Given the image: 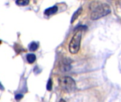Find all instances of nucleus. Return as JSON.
<instances>
[{
  "mask_svg": "<svg viewBox=\"0 0 121 102\" xmlns=\"http://www.w3.org/2000/svg\"><path fill=\"white\" fill-rule=\"evenodd\" d=\"M90 9L91 10V18L92 20H96L107 16L111 11L108 4L101 3H94L91 5Z\"/></svg>",
  "mask_w": 121,
  "mask_h": 102,
  "instance_id": "1",
  "label": "nucleus"
},
{
  "mask_svg": "<svg viewBox=\"0 0 121 102\" xmlns=\"http://www.w3.org/2000/svg\"><path fill=\"white\" fill-rule=\"evenodd\" d=\"M82 31L79 29L72 37L69 45V50L72 54H76L79 52L82 40Z\"/></svg>",
  "mask_w": 121,
  "mask_h": 102,
  "instance_id": "2",
  "label": "nucleus"
},
{
  "mask_svg": "<svg viewBox=\"0 0 121 102\" xmlns=\"http://www.w3.org/2000/svg\"><path fill=\"white\" fill-rule=\"evenodd\" d=\"M59 84L62 90L67 92H72L76 89L74 80L69 77H64L59 80Z\"/></svg>",
  "mask_w": 121,
  "mask_h": 102,
  "instance_id": "3",
  "label": "nucleus"
},
{
  "mask_svg": "<svg viewBox=\"0 0 121 102\" xmlns=\"http://www.w3.org/2000/svg\"><path fill=\"white\" fill-rule=\"evenodd\" d=\"M70 60L68 59H64L60 62V70L63 72H67L70 70Z\"/></svg>",
  "mask_w": 121,
  "mask_h": 102,
  "instance_id": "4",
  "label": "nucleus"
},
{
  "mask_svg": "<svg viewBox=\"0 0 121 102\" xmlns=\"http://www.w3.org/2000/svg\"><path fill=\"white\" fill-rule=\"evenodd\" d=\"M57 10H58L57 6H52V7L47 9L45 11V14L47 15V16H50V15H52V14L55 13L57 11Z\"/></svg>",
  "mask_w": 121,
  "mask_h": 102,
  "instance_id": "5",
  "label": "nucleus"
},
{
  "mask_svg": "<svg viewBox=\"0 0 121 102\" xmlns=\"http://www.w3.org/2000/svg\"><path fill=\"white\" fill-rule=\"evenodd\" d=\"M82 11V7H80L79 9H78V10H77V11H75V13L73 14V16H72V19H71V23H73L74 21L79 17V16L81 14Z\"/></svg>",
  "mask_w": 121,
  "mask_h": 102,
  "instance_id": "6",
  "label": "nucleus"
},
{
  "mask_svg": "<svg viewBox=\"0 0 121 102\" xmlns=\"http://www.w3.org/2000/svg\"><path fill=\"white\" fill-rule=\"evenodd\" d=\"M26 59H27V61L30 64H32V63H33L35 61L36 57H35V55L34 54H28L26 56Z\"/></svg>",
  "mask_w": 121,
  "mask_h": 102,
  "instance_id": "7",
  "label": "nucleus"
},
{
  "mask_svg": "<svg viewBox=\"0 0 121 102\" xmlns=\"http://www.w3.org/2000/svg\"><path fill=\"white\" fill-rule=\"evenodd\" d=\"M16 3L18 6H26L29 4V0H17Z\"/></svg>",
  "mask_w": 121,
  "mask_h": 102,
  "instance_id": "8",
  "label": "nucleus"
},
{
  "mask_svg": "<svg viewBox=\"0 0 121 102\" xmlns=\"http://www.w3.org/2000/svg\"><path fill=\"white\" fill-rule=\"evenodd\" d=\"M38 44H37L36 43H35V42H33V43H31L30 45L29 50H30V51L33 52V51H35V50L38 49Z\"/></svg>",
  "mask_w": 121,
  "mask_h": 102,
  "instance_id": "9",
  "label": "nucleus"
},
{
  "mask_svg": "<svg viewBox=\"0 0 121 102\" xmlns=\"http://www.w3.org/2000/svg\"><path fill=\"white\" fill-rule=\"evenodd\" d=\"M52 80L50 79L47 84V89L48 91H50L52 89Z\"/></svg>",
  "mask_w": 121,
  "mask_h": 102,
  "instance_id": "10",
  "label": "nucleus"
},
{
  "mask_svg": "<svg viewBox=\"0 0 121 102\" xmlns=\"http://www.w3.org/2000/svg\"><path fill=\"white\" fill-rule=\"evenodd\" d=\"M23 96L22 94H17V95L16 96V97H15V98H16V100H20L21 99H22V98H23Z\"/></svg>",
  "mask_w": 121,
  "mask_h": 102,
  "instance_id": "11",
  "label": "nucleus"
},
{
  "mask_svg": "<svg viewBox=\"0 0 121 102\" xmlns=\"http://www.w3.org/2000/svg\"><path fill=\"white\" fill-rule=\"evenodd\" d=\"M0 89H1V90H4V87H3L2 84H1V82H0Z\"/></svg>",
  "mask_w": 121,
  "mask_h": 102,
  "instance_id": "12",
  "label": "nucleus"
}]
</instances>
